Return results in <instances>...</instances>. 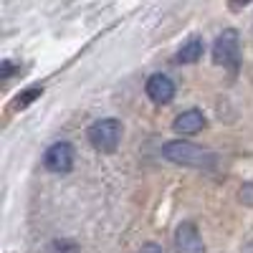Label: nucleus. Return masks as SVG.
I'll return each instance as SVG.
<instances>
[{
  "mask_svg": "<svg viewBox=\"0 0 253 253\" xmlns=\"http://www.w3.org/2000/svg\"><path fill=\"white\" fill-rule=\"evenodd\" d=\"M205 126V117H203V112H198V109H187V112H182L177 119H175V124H172V129L177 132V134H198L200 129Z\"/></svg>",
  "mask_w": 253,
  "mask_h": 253,
  "instance_id": "0eeeda50",
  "label": "nucleus"
},
{
  "mask_svg": "<svg viewBox=\"0 0 253 253\" xmlns=\"http://www.w3.org/2000/svg\"><path fill=\"white\" fill-rule=\"evenodd\" d=\"M213 58L218 66H238V33L233 28H228L218 36L215 46H213Z\"/></svg>",
  "mask_w": 253,
  "mask_h": 253,
  "instance_id": "7ed1b4c3",
  "label": "nucleus"
},
{
  "mask_svg": "<svg viewBox=\"0 0 253 253\" xmlns=\"http://www.w3.org/2000/svg\"><path fill=\"white\" fill-rule=\"evenodd\" d=\"M41 94H43V89H38V86H33V89H28V91H23V94H18L15 107H18V109H26L28 104H31L33 99H38Z\"/></svg>",
  "mask_w": 253,
  "mask_h": 253,
  "instance_id": "1a4fd4ad",
  "label": "nucleus"
},
{
  "mask_svg": "<svg viewBox=\"0 0 253 253\" xmlns=\"http://www.w3.org/2000/svg\"><path fill=\"white\" fill-rule=\"evenodd\" d=\"M175 243H177V251L180 253H205V246H203V238L198 233L195 223H180V228L175 230Z\"/></svg>",
  "mask_w": 253,
  "mask_h": 253,
  "instance_id": "39448f33",
  "label": "nucleus"
},
{
  "mask_svg": "<svg viewBox=\"0 0 253 253\" xmlns=\"http://www.w3.org/2000/svg\"><path fill=\"white\" fill-rule=\"evenodd\" d=\"M203 51H205V46H203V38L200 36H193V38H187L185 43H182V48L177 51V63H195V61H200L203 58Z\"/></svg>",
  "mask_w": 253,
  "mask_h": 253,
  "instance_id": "6e6552de",
  "label": "nucleus"
},
{
  "mask_svg": "<svg viewBox=\"0 0 253 253\" xmlns=\"http://www.w3.org/2000/svg\"><path fill=\"white\" fill-rule=\"evenodd\" d=\"M162 155L175 162V165H185V167H213L215 165V155L203 150V147L193 144V142H167L162 147Z\"/></svg>",
  "mask_w": 253,
  "mask_h": 253,
  "instance_id": "f257e3e1",
  "label": "nucleus"
},
{
  "mask_svg": "<svg viewBox=\"0 0 253 253\" xmlns=\"http://www.w3.org/2000/svg\"><path fill=\"white\" fill-rule=\"evenodd\" d=\"M43 167L51 172H69L71 167H74V150H71V144L69 142H56L51 144L46 155H43Z\"/></svg>",
  "mask_w": 253,
  "mask_h": 253,
  "instance_id": "20e7f679",
  "label": "nucleus"
},
{
  "mask_svg": "<svg viewBox=\"0 0 253 253\" xmlns=\"http://www.w3.org/2000/svg\"><path fill=\"white\" fill-rule=\"evenodd\" d=\"M53 253H76V246L71 241H56L53 243Z\"/></svg>",
  "mask_w": 253,
  "mask_h": 253,
  "instance_id": "9b49d317",
  "label": "nucleus"
},
{
  "mask_svg": "<svg viewBox=\"0 0 253 253\" xmlns=\"http://www.w3.org/2000/svg\"><path fill=\"white\" fill-rule=\"evenodd\" d=\"M89 142L94 150L99 152H114L119 147V139H122V124L117 119H99L89 126L86 132Z\"/></svg>",
  "mask_w": 253,
  "mask_h": 253,
  "instance_id": "f03ea898",
  "label": "nucleus"
},
{
  "mask_svg": "<svg viewBox=\"0 0 253 253\" xmlns=\"http://www.w3.org/2000/svg\"><path fill=\"white\" fill-rule=\"evenodd\" d=\"M147 96H150L155 104H170L172 96H175V84L170 76L165 74H152L147 79Z\"/></svg>",
  "mask_w": 253,
  "mask_h": 253,
  "instance_id": "423d86ee",
  "label": "nucleus"
},
{
  "mask_svg": "<svg viewBox=\"0 0 253 253\" xmlns=\"http://www.w3.org/2000/svg\"><path fill=\"white\" fill-rule=\"evenodd\" d=\"M142 253H165L160 246H155V243H147L144 248H142Z\"/></svg>",
  "mask_w": 253,
  "mask_h": 253,
  "instance_id": "f8f14e48",
  "label": "nucleus"
},
{
  "mask_svg": "<svg viewBox=\"0 0 253 253\" xmlns=\"http://www.w3.org/2000/svg\"><path fill=\"white\" fill-rule=\"evenodd\" d=\"M238 198H241V200H243L246 205H251V208H253V182H246V185L241 187Z\"/></svg>",
  "mask_w": 253,
  "mask_h": 253,
  "instance_id": "9d476101",
  "label": "nucleus"
}]
</instances>
